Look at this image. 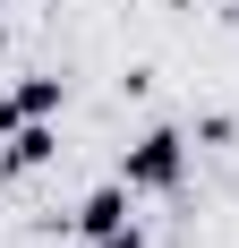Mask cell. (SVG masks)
<instances>
[{
  "label": "cell",
  "instance_id": "5",
  "mask_svg": "<svg viewBox=\"0 0 239 248\" xmlns=\"http://www.w3.org/2000/svg\"><path fill=\"white\" fill-rule=\"evenodd\" d=\"M94 248H137V231H120V240H94Z\"/></svg>",
  "mask_w": 239,
  "mask_h": 248
},
{
  "label": "cell",
  "instance_id": "2",
  "mask_svg": "<svg viewBox=\"0 0 239 248\" xmlns=\"http://www.w3.org/2000/svg\"><path fill=\"white\" fill-rule=\"evenodd\" d=\"M60 94H69L60 77H26L17 94H0V137H9V128H26V120H51V111H60Z\"/></svg>",
  "mask_w": 239,
  "mask_h": 248
},
{
  "label": "cell",
  "instance_id": "4",
  "mask_svg": "<svg viewBox=\"0 0 239 248\" xmlns=\"http://www.w3.org/2000/svg\"><path fill=\"white\" fill-rule=\"evenodd\" d=\"M51 154H60V137H51L43 120H26V128L0 137V171H34V163H51Z\"/></svg>",
  "mask_w": 239,
  "mask_h": 248
},
{
  "label": "cell",
  "instance_id": "1",
  "mask_svg": "<svg viewBox=\"0 0 239 248\" xmlns=\"http://www.w3.org/2000/svg\"><path fill=\"white\" fill-rule=\"evenodd\" d=\"M120 180L145 188V197H171V188L188 180V137H179V128H145L137 146L120 154Z\"/></svg>",
  "mask_w": 239,
  "mask_h": 248
},
{
  "label": "cell",
  "instance_id": "3",
  "mask_svg": "<svg viewBox=\"0 0 239 248\" xmlns=\"http://www.w3.org/2000/svg\"><path fill=\"white\" fill-rule=\"evenodd\" d=\"M128 197H137L128 180H111V188H94V197L77 205V231H86V240H120V231H128Z\"/></svg>",
  "mask_w": 239,
  "mask_h": 248
}]
</instances>
